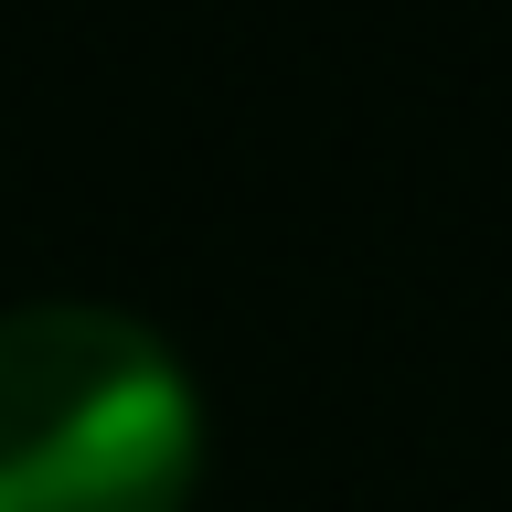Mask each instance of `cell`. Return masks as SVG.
<instances>
[{
	"mask_svg": "<svg viewBox=\"0 0 512 512\" xmlns=\"http://www.w3.org/2000/svg\"><path fill=\"white\" fill-rule=\"evenodd\" d=\"M192 470L203 395L139 310H0V512H182Z\"/></svg>",
	"mask_w": 512,
	"mask_h": 512,
	"instance_id": "cell-1",
	"label": "cell"
}]
</instances>
